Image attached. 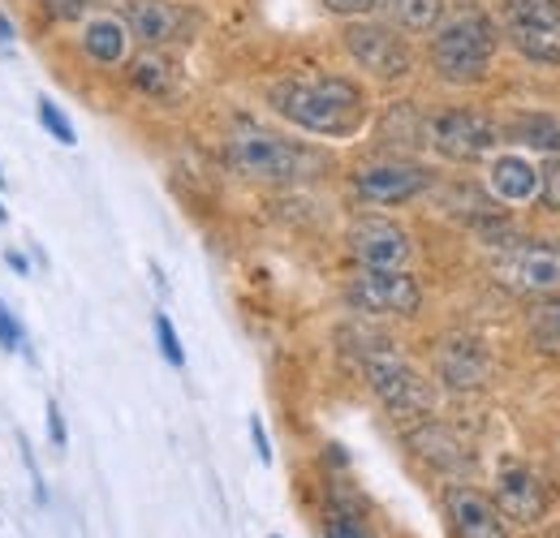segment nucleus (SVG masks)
Instances as JSON below:
<instances>
[{
    "label": "nucleus",
    "instance_id": "obj_1",
    "mask_svg": "<svg viewBox=\"0 0 560 538\" xmlns=\"http://www.w3.org/2000/svg\"><path fill=\"white\" fill-rule=\"evenodd\" d=\"M268 100H272V108L289 126L324 138L358 134L366 126V117H371L366 91L353 78H341V73H293V78H280V82H272Z\"/></svg>",
    "mask_w": 560,
    "mask_h": 538
},
{
    "label": "nucleus",
    "instance_id": "obj_2",
    "mask_svg": "<svg viewBox=\"0 0 560 538\" xmlns=\"http://www.w3.org/2000/svg\"><path fill=\"white\" fill-rule=\"evenodd\" d=\"M495 57V26L483 9H453L431 31V66L444 82L470 86L483 82Z\"/></svg>",
    "mask_w": 560,
    "mask_h": 538
},
{
    "label": "nucleus",
    "instance_id": "obj_3",
    "mask_svg": "<svg viewBox=\"0 0 560 538\" xmlns=\"http://www.w3.org/2000/svg\"><path fill=\"white\" fill-rule=\"evenodd\" d=\"M229 164L242 177H255V182H298V177H311V168L319 160L306 147L289 142V138L242 130V134L229 138Z\"/></svg>",
    "mask_w": 560,
    "mask_h": 538
},
{
    "label": "nucleus",
    "instance_id": "obj_4",
    "mask_svg": "<svg viewBox=\"0 0 560 538\" xmlns=\"http://www.w3.org/2000/svg\"><path fill=\"white\" fill-rule=\"evenodd\" d=\"M500 31L526 61L560 66V0H500Z\"/></svg>",
    "mask_w": 560,
    "mask_h": 538
},
{
    "label": "nucleus",
    "instance_id": "obj_5",
    "mask_svg": "<svg viewBox=\"0 0 560 538\" xmlns=\"http://www.w3.org/2000/svg\"><path fill=\"white\" fill-rule=\"evenodd\" d=\"M362 371H366L371 393L388 405L393 413H431V409H435V388L422 379L406 358H397L393 349L375 344V349L362 358Z\"/></svg>",
    "mask_w": 560,
    "mask_h": 538
},
{
    "label": "nucleus",
    "instance_id": "obj_6",
    "mask_svg": "<svg viewBox=\"0 0 560 538\" xmlns=\"http://www.w3.org/2000/svg\"><path fill=\"white\" fill-rule=\"evenodd\" d=\"M362 315H419L422 289L406 268H362L346 289Z\"/></svg>",
    "mask_w": 560,
    "mask_h": 538
},
{
    "label": "nucleus",
    "instance_id": "obj_7",
    "mask_svg": "<svg viewBox=\"0 0 560 538\" xmlns=\"http://www.w3.org/2000/svg\"><path fill=\"white\" fill-rule=\"evenodd\" d=\"M491 271L500 284L517 289V293H530V297H544V293H557L560 289V246L548 242H513L504 246Z\"/></svg>",
    "mask_w": 560,
    "mask_h": 538
},
{
    "label": "nucleus",
    "instance_id": "obj_8",
    "mask_svg": "<svg viewBox=\"0 0 560 538\" xmlns=\"http://www.w3.org/2000/svg\"><path fill=\"white\" fill-rule=\"evenodd\" d=\"M346 48L358 66L384 82H397L415 69V52L410 44L397 35V26H380V22H362V17H350L346 26Z\"/></svg>",
    "mask_w": 560,
    "mask_h": 538
},
{
    "label": "nucleus",
    "instance_id": "obj_9",
    "mask_svg": "<svg viewBox=\"0 0 560 538\" xmlns=\"http://www.w3.org/2000/svg\"><path fill=\"white\" fill-rule=\"evenodd\" d=\"M431 147L444 155V160H457V164H475V160H488L500 142V130L491 126L483 113H470V108H448L440 117H431L427 126Z\"/></svg>",
    "mask_w": 560,
    "mask_h": 538
},
{
    "label": "nucleus",
    "instance_id": "obj_10",
    "mask_svg": "<svg viewBox=\"0 0 560 538\" xmlns=\"http://www.w3.org/2000/svg\"><path fill=\"white\" fill-rule=\"evenodd\" d=\"M350 250L362 268H406L415 255V242L388 215H358L350 224Z\"/></svg>",
    "mask_w": 560,
    "mask_h": 538
},
{
    "label": "nucleus",
    "instance_id": "obj_11",
    "mask_svg": "<svg viewBox=\"0 0 560 538\" xmlns=\"http://www.w3.org/2000/svg\"><path fill=\"white\" fill-rule=\"evenodd\" d=\"M431 186V173L410 160H384V164H362L353 173V190L375 207H393V202H410Z\"/></svg>",
    "mask_w": 560,
    "mask_h": 538
},
{
    "label": "nucleus",
    "instance_id": "obj_12",
    "mask_svg": "<svg viewBox=\"0 0 560 538\" xmlns=\"http://www.w3.org/2000/svg\"><path fill=\"white\" fill-rule=\"evenodd\" d=\"M444 513H448V526L457 538H509V526L495 508V500L475 491V487H444Z\"/></svg>",
    "mask_w": 560,
    "mask_h": 538
},
{
    "label": "nucleus",
    "instance_id": "obj_13",
    "mask_svg": "<svg viewBox=\"0 0 560 538\" xmlns=\"http://www.w3.org/2000/svg\"><path fill=\"white\" fill-rule=\"evenodd\" d=\"M126 26L130 35H139L142 44L160 48V44H177L195 31V13L182 9L177 0H130L126 4Z\"/></svg>",
    "mask_w": 560,
    "mask_h": 538
},
{
    "label": "nucleus",
    "instance_id": "obj_14",
    "mask_svg": "<svg viewBox=\"0 0 560 538\" xmlns=\"http://www.w3.org/2000/svg\"><path fill=\"white\" fill-rule=\"evenodd\" d=\"M435 371L448 388L457 393H470V388H483L491 375V353L479 337H448L440 340L435 349Z\"/></svg>",
    "mask_w": 560,
    "mask_h": 538
},
{
    "label": "nucleus",
    "instance_id": "obj_15",
    "mask_svg": "<svg viewBox=\"0 0 560 538\" xmlns=\"http://www.w3.org/2000/svg\"><path fill=\"white\" fill-rule=\"evenodd\" d=\"M495 508L500 517H513L517 526H535L548 513V487L526 466H504L495 478Z\"/></svg>",
    "mask_w": 560,
    "mask_h": 538
},
{
    "label": "nucleus",
    "instance_id": "obj_16",
    "mask_svg": "<svg viewBox=\"0 0 560 538\" xmlns=\"http://www.w3.org/2000/svg\"><path fill=\"white\" fill-rule=\"evenodd\" d=\"M406 444L419 453L422 461H431L435 470H448V473L470 470V453H466V444H462L448 426H440V422H422V426H415V431L406 435Z\"/></svg>",
    "mask_w": 560,
    "mask_h": 538
},
{
    "label": "nucleus",
    "instance_id": "obj_17",
    "mask_svg": "<svg viewBox=\"0 0 560 538\" xmlns=\"http://www.w3.org/2000/svg\"><path fill=\"white\" fill-rule=\"evenodd\" d=\"M82 52L95 66H121L130 52V26L121 17H91L82 26Z\"/></svg>",
    "mask_w": 560,
    "mask_h": 538
},
{
    "label": "nucleus",
    "instance_id": "obj_18",
    "mask_svg": "<svg viewBox=\"0 0 560 538\" xmlns=\"http://www.w3.org/2000/svg\"><path fill=\"white\" fill-rule=\"evenodd\" d=\"M491 195L500 202H526L539 195V168L526 155H500L488 173Z\"/></svg>",
    "mask_w": 560,
    "mask_h": 538
},
{
    "label": "nucleus",
    "instance_id": "obj_19",
    "mask_svg": "<svg viewBox=\"0 0 560 538\" xmlns=\"http://www.w3.org/2000/svg\"><path fill=\"white\" fill-rule=\"evenodd\" d=\"M388 13H393V26L401 31H435V22L444 17V0H388Z\"/></svg>",
    "mask_w": 560,
    "mask_h": 538
},
{
    "label": "nucleus",
    "instance_id": "obj_20",
    "mask_svg": "<svg viewBox=\"0 0 560 538\" xmlns=\"http://www.w3.org/2000/svg\"><path fill=\"white\" fill-rule=\"evenodd\" d=\"M526 328H530V344H535L539 353H560V297L539 302V306L530 311Z\"/></svg>",
    "mask_w": 560,
    "mask_h": 538
},
{
    "label": "nucleus",
    "instance_id": "obj_21",
    "mask_svg": "<svg viewBox=\"0 0 560 538\" xmlns=\"http://www.w3.org/2000/svg\"><path fill=\"white\" fill-rule=\"evenodd\" d=\"M513 142H526V147H539V151H560V126L548 117H522L509 126Z\"/></svg>",
    "mask_w": 560,
    "mask_h": 538
},
{
    "label": "nucleus",
    "instance_id": "obj_22",
    "mask_svg": "<svg viewBox=\"0 0 560 538\" xmlns=\"http://www.w3.org/2000/svg\"><path fill=\"white\" fill-rule=\"evenodd\" d=\"M324 538H375L362 513H353L346 504H328L324 513Z\"/></svg>",
    "mask_w": 560,
    "mask_h": 538
},
{
    "label": "nucleus",
    "instance_id": "obj_23",
    "mask_svg": "<svg viewBox=\"0 0 560 538\" xmlns=\"http://www.w3.org/2000/svg\"><path fill=\"white\" fill-rule=\"evenodd\" d=\"M130 73H135V82L147 95H168L173 91V66L164 57H139Z\"/></svg>",
    "mask_w": 560,
    "mask_h": 538
},
{
    "label": "nucleus",
    "instance_id": "obj_24",
    "mask_svg": "<svg viewBox=\"0 0 560 538\" xmlns=\"http://www.w3.org/2000/svg\"><path fill=\"white\" fill-rule=\"evenodd\" d=\"M35 108H39V126L57 138L61 147H73V142H78V138H73V121L66 117V108H61L52 95H39V104H35Z\"/></svg>",
    "mask_w": 560,
    "mask_h": 538
},
{
    "label": "nucleus",
    "instance_id": "obj_25",
    "mask_svg": "<svg viewBox=\"0 0 560 538\" xmlns=\"http://www.w3.org/2000/svg\"><path fill=\"white\" fill-rule=\"evenodd\" d=\"M155 340H160V353H164V362H168V366H186V349H182L177 328H173V319H168L164 311L155 315Z\"/></svg>",
    "mask_w": 560,
    "mask_h": 538
},
{
    "label": "nucleus",
    "instance_id": "obj_26",
    "mask_svg": "<svg viewBox=\"0 0 560 538\" xmlns=\"http://www.w3.org/2000/svg\"><path fill=\"white\" fill-rule=\"evenodd\" d=\"M539 190H544V202L560 211V155H548L544 168H539Z\"/></svg>",
    "mask_w": 560,
    "mask_h": 538
},
{
    "label": "nucleus",
    "instance_id": "obj_27",
    "mask_svg": "<svg viewBox=\"0 0 560 538\" xmlns=\"http://www.w3.org/2000/svg\"><path fill=\"white\" fill-rule=\"evenodd\" d=\"M0 349H9V353H26V332H22V324L13 319V311L0 302Z\"/></svg>",
    "mask_w": 560,
    "mask_h": 538
},
{
    "label": "nucleus",
    "instance_id": "obj_28",
    "mask_svg": "<svg viewBox=\"0 0 560 538\" xmlns=\"http://www.w3.org/2000/svg\"><path fill=\"white\" fill-rule=\"evenodd\" d=\"M384 0H324V9L328 13H337V17H366V13H375Z\"/></svg>",
    "mask_w": 560,
    "mask_h": 538
},
{
    "label": "nucleus",
    "instance_id": "obj_29",
    "mask_svg": "<svg viewBox=\"0 0 560 538\" xmlns=\"http://www.w3.org/2000/svg\"><path fill=\"white\" fill-rule=\"evenodd\" d=\"M44 9H48L57 22H78V17H86L91 0H44Z\"/></svg>",
    "mask_w": 560,
    "mask_h": 538
},
{
    "label": "nucleus",
    "instance_id": "obj_30",
    "mask_svg": "<svg viewBox=\"0 0 560 538\" xmlns=\"http://www.w3.org/2000/svg\"><path fill=\"white\" fill-rule=\"evenodd\" d=\"M48 440H52V448H66L70 444V431H66V418H61L57 405H48Z\"/></svg>",
    "mask_w": 560,
    "mask_h": 538
},
{
    "label": "nucleus",
    "instance_id": "obj_31",
    "mask_svg": "<svg viewBox=\"0 0 560 538\" xmlns=\"http://www.w3.org/2000/svg\"><path fill=\"white\" fill-rule=\"evenodd\" d=\"M250 440H255L259 461H264V466H272V444H268V431H264V422H259V418H250Z\"/></svg>",
    "mask_w": 560,
    "mask_h": 538
},
{
    "label": "nucleus",
    "instance_id": "obj_32",
    "mask_svg": "<svg viewBox=\"0 0 560 538\" xmlns=\"http://www.w3.org/2000/svg\"><path fill=\"white\" fill-rule=\"evenodd\" d=\"M4 264L18 271V276H26V271H31L26 268V255H18V250H4Z\"/></svg>",
    "mask_w": 560,
    "mask_h": 538
},
{
    "label": "nucleus",
    "instance_id": "obj_33",
    "mask_svg": "<svg viewBox=\"0 0 560 538\" xmlns=\"http://www.w3.org/2000/svg\"><path fill=\"white\" fill-rule=\"evenodd\" d=\"M0 44H4V48H9V44H13V22H9V17H4V13H0Z\"/></svg>",
    "mask_w": 560,
    "mask_h": 538
},
{
    "label": "nucleus",
    "instance_id": "obj_34",
    "mask_svg": "<svg viewBox=\"0 0 560 538\" xmlns=\"http://www.w3.org/2000/svg\"><path fill=\"white\" fill-rule=\"evenodd\" d=\"M0 224H4V202H0Z\"/></svg>",
    "mask_w": 560,
    "mask_h": 538
},
{
    "label": "nucleus",
    "instance_id": "obj_35",
    "mask_svg": "<svg viewBox=\"0 0 560 538\" xmlns=\"http://www.w3.org/2000/svg\"><path fill=\"white\" fill-rule=\"evenodd\" d=\"M0 186H4V173H0Z\"/></svg>",
    "mask_w": 560,
    "mask_h": 538
},
{
    "label": "nucleus",
    "instance_id": "obj_36",
    "mask_svg": "<svg viewBox=\"0 0 560 538\" xmlns=\"http://www.w3.org/2000/svg\"><path fill=\"white\" fill-rule=\"evenodd\" d=\"M272 538H280V535H272Z\"/></svg>",
    "mask_w": 560,
    "mask_h": 538
}]
</instances>
